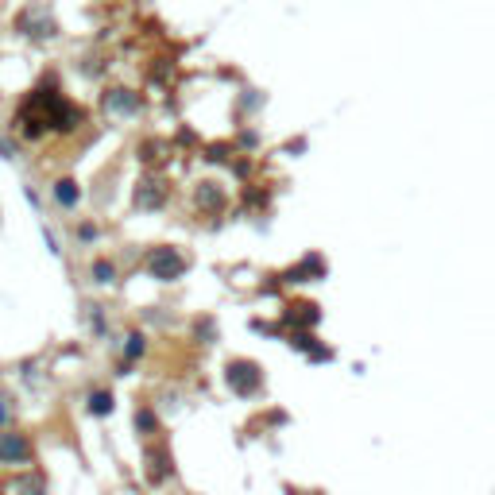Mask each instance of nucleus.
Wrapping results in <instances>:
<instances>
[{
	"mask_svg": "<svg viewBox=\"0 0 495 495\" xmlns=\"http://www.w3.org/2000/svg\"><path fill=\"white\" fill-rule=\"evenodd\" d=\"M263 376L260 368H255L252 360H236V364H229V387L236 391V395H252V391H260Z\"/></svg>",
	"mask_w": 495,
	"mask_h": 495,
	"instance_id": "f03ea898",
	"label": "nucleus"
},
{
	"mask_svg": "<svg viewBox=\"0 0 495 495\" xmlns=\"http://www.w3.org/2000/svg\"><path fill=\"white\" fill-rule=\"evenodd\" d=\"M89 414H97V418L113 414V391H93L89 395Z\"/></svg>",
	"mask_w": 495,
	"mask_h": 495,
	"instance_id": "20e7f679",
	"label": "nucleus"
},
{
	"mask_svg": "<svg viewBox=\"0 0 495 495\" xmlns=\"http://www.w3.org/2000/svg\"><path fill=\"white\" fill-rule=\"evenodd\" d=\"M35 460V445L28 434H0V465L4 468H28Z\"/></svg>",
	"mask_w": 495,
	"mask_h": 495,
	"instance_id": "f257e3e1",
	"label": "nucleus"
},
{
	"mask_svg": "<svg viewBox=\"0 0 495 495\" xmlns=\"http://www.w3.org/2000/svg\"><path fill=\"white\" fill-rule=\"evenodd\" d=\"M136 426L151 434V429H155V414H151V410H147V407H144V410H136Z\"/></svg>",
	"mask_w": 495,
	"mask_h": 495,
	"instance_id": "39448f33",
	"label": "nucleus"
},
{
	"mask_svg": "<svg viewBox=\"0 0 495 495\" xmlns=\"http://www.w3.org/2000/svg\"><path fill=\"white\" fill-rule=\"evenodd\" d=\"M93 275H97V282H113V275H117V271H113V263L101 260L97 267H93Z\"/></svg>",
	"mask_w": 495,
	"mask_h": 495,
	"instance_id": "423d86ee",
	"label": "nucleus"
},
{
	"mask_svg": "<svg viewBox=\"0 0 495 495\" xmlns=\"http://www.w3.org/2000/svg\"><path fill=\"white\" fill-rule=\"evenodd\" d=\"M144 337H139V333H132V337H128V356H144Z\"/></svg>",
	"mask_w": 495,
	"mask_h": 495,
	"instance_id": "0eeeda50",
	"label": "nucleus"
},
{
	"mask_svg": "<svg viewBox=\"0 0 495 495\" xmlns=\"http://www.w3.org/2000/svg\"><path fill=\"white\" fill-rule=\"evenodd\" d=\"M4 418H8V407H4V398H0V422H4Z\"/></svg>",
	"mask_w": 495,
	"mask_h": 495,
	"instance_id": "6e6552de",
	"label": "nucleus"
},
{
	"mask_svg": "<svg viewBox=\"0 0 495 495\" xmlns=\"http://www.w3.org/2000/svg\"><path fill=\"white\" fill-rule=\"evenodd\" d=\"M147 267L155 271V279H178V275L186 271V260L178 252H171V248H159V252H151L147 255Z\"/></svg>",
	"mask_w": 495,
	"mask_h": 495,
	"instance_id": "7ed1b4c3",
	"label": "nucleus"
}]
</instances>
